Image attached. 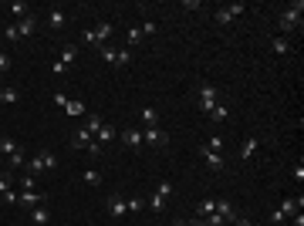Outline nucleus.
<instances>
[{"label":"nucleus","mask_w":304,"mask_h":226,"mask_svg":"<svg viewBox=\"0 0 304 226\" xmlns=\"http://www.w3.org/2000/svg\"><path fill=\"white\" fill-rule=\"evenodd\" d=\"M301 10H304L301 0H298V3H291L287 10H281V14H277V27H281L284 34H291L294 27H301Z\"/></svg>","instance_id":"f257e3e1"},{"label":"nucleus","mask_w":304,"mask_h":226,"mask_svg":"<svg viewBox=\"0 0 304 226\" xmlns=\"http://www.w3.org/2000/svg\"><path fill=\"white\" fill-rule=\"evenodd\" d=\"M217 101H220V91H217L210 81H203V84L196 88V105H200V112H206V115H210Z\"/></svg>","instance_id":"f03ea898"},{"label":"nucleus","mask_w":304,"mask_h":226,"mask_svg":"<svg viewBox=\"0 0 304 226\" xmlns=\"http://www.w3.org/2000/svg\"><path fill=\"white\" fill-rule=\"evenodd\" d=\"M71 145H75V149H84L88 155H101V145H98V139H95L88 129H78L75 135H71Z\"/></svg>","instance_id":"7ed1b4c3"},{"label":"nucleus","mask_w":304,"mask_h":226,"mask_svg":"<svg viewBox=\"0 0 304 226\" xmlns=\"http://www.w3.org/2000/svg\"><path fill=\"white\" fill-rule=\"evenodd\" d=\"M58 165V155L54 152H48V149H41L34 159H31V165H27V172L31 176H37V172H44V169H54Z\"/></svg>","instance_id":"20e7f679"},{"label":"nucleus","mask_w":304,"mask_h":226,"mask_svg":"<svg viewBox=\"0 0 304 226\" xmlns=\"http://www.w3.org/2000/svg\"><path fill=\"white\" fill-rule=\"evenodd\" d=\"M200 155H203V162L213 169V172H223V152H217V149H210V145H200Z\"/></svg>","instance_id":"39448f33"},{"label":"nucleus","mask_w":304,"mask_h":226,"mask_svg":"<svg viewBox=\"0 0 304 226\" xmlns=\"http://www.w3.org/2000/svg\"><path fill=\"white\" fill-rule=\"evenodd\" d=\"M236 17H243V3H227V7L217 10V24L220 27H227L230 20H236Z\"/></svg>","instance_id":"423d86ee"},{"label":"nucleus","mask_w":304,"mask_h":226,"mask_svg":"<svg viewBox=\"0 0 304 226\" xmlns=\"http://www.w3.org/2000/svg\"><path fill=\"white\" fill-rule=\"evenodd\" d=\"M41 199H44V196H41L37 189H20L17 206H20V210H37V206H41Z\"/></svg>","instance_id":"0eeeda50"},{"label":"nucleus","mask_w":304,"mask_h":226,"mask_svg":"<svg viewBox=\"0 0 304 226\" xmlns=\"http://www.w3.org/2000/svg\"><path fill=\"white\" fill-rule=\"evenodd\" d=\"M91 34H95V44H98V48H101V44H108V37H112V34H115V27H112V24H108V20H98V24H95V27H91Z\"/></svg>","instance_id":"6e6552de"},{"label":"nucleus","mask_w":304,"mask_h":226,"mask_svg":"<svg viewBox=\"0 0 304 226\" xmlns=\"http://www.w3.org/2000/svg\"><path fill=\"white\" fill-rule=\"evenodd\" d=\"M213 213H217V216H220L227 226L236 220V210H233V203H230V199H217V210H213Z\"/></svg>","instance_id":"1a4fd4ad"},{"label":"nucleus","mask_w":304,"mask_h":226,"mask_svg":"<svg viewBox=\"0 0 304 226\" xmlns=\"http://www.w3.org/2000/svg\"><path fill=\"white\" fill-rule=\"evenodd\" d=\"M142 142H149V145H166V142H169V135H166L159 125H152V129H146V132H142Z\"/></svg>","instance_id":"9d476101"},{"label":"nucleus","mask_w":304,"mask_h":226,"mask_svg":"<svg viewBox=\"0 0 304 226\" xmlns=\"http://www.w3.org/2000/svg\"><path fill=\"white\" fill-rule=\"evenodd\" d=\"M14 27H17V34H20V37H31V34L37 31V17H34V14H27V17H20Z\"/></svg>","instance_id":"9b49d317"},{"label":"nucleus","mask_w":304,"mask_h":226,"mask_svg":"<svg viewBox=\"0 0 304 226\" xmlns=\"http://www.w3.org/2000/svg\"><path fill=\"white\" fill-rule=\"evenodd\" d=\"M125 213H129V206H125V196H108V216L122 220Z\"/></svg>","instance_id":"f8f14e48"},{"label":"nucleus","mask_w":304,"mask_h":226,"mask_svg":"<svg viewBox=\"0 0 304 226\" xmlns=\"http://www.w3.org/2000/svg\"><path fill=\"white\" fill-rule=\"evenodd\" d=\"M118 139H122L125 145H132V149H139V145H142V132H139V129H122V135H118Z\"/></svg>","instance_id":"ddd939ff"},{"label":"nucleus","mask_w":304,"mask_h":226,"mask_svg":"<svg viewBox=\"0 0 304 226\" xmlns=\"http://www.w3.org/2000/svg\"><path fill=\"white\" fill-rule=\"evenodd\" d=\"M139 122H142L146 129H152V125H159V112H155V105H146V108L139 112Z\"/></svg>","instance_id":"4468645a"},{"label":"nucleus","mask_w":304,"mask_h":226,"mask_svg":"<svg viewBox=\"0 0 304 226\" xmlns=\"http://www.w3.org/2000/svg\"><path fill=\"white\" fill-rule=\"evenodd\" d=\"M301 206H304L301 196H298V199H281V213H284V220L294 216V213H301Z\"/></svg>","instance_id":"2eb2a0df"},{"label":"nucleus","mask_w":304,"mask_h":226,"mask_svg":"<svg viewBox=\"0 0 304 226\" xmlns=\"http://www.w3.org/2000/svg\"><path fill=\"white\" fill-rule=\"evenodd\" d=\"M270 51L281 54V58H287V54H291V41H287V37H270Z\"/></svg>","instance_id":"dca6fc26"},{"label":"nucleus","mask_w":304,"mask_h":226,"mask_svg":"<svg viewBox=\"0 0 304 226\" xmlns=\"http://www.w3.org/2000/svg\"><path fill=\"white\" fill-rule=\"evenodd\" d=\"M210 118H213L217 125H220V122H227V118H230V108L223 105V101H217V105H213V112H210Z\"/></svg>","instance_id":"f3484780"},{"label":"nucleus","mask_w":304,"mask_h":226,"mask_svg":"<svg viewBox=\"0 0 304 226\" xmlns=\"http://www.w3.org/2000/svg\"><path fill=\"white\" fill-rule=\"evenodd\" d=\"M95 139H98V145H108V142L115 139V129H112V125H101V129L95 132Z\"/></svg>","instance_id":"a211bd4d"},{"label":"nucleus","mask_w":304,"mask_h":226,"mask_svg":"<svg viewBox=\"0 0 304 226\" xmlns=\"http://www.w3.org/2000/svg\"><path fill=\"white\" fill-rule=\"evenodd\" d=\"M75 58H78V48H75V44H65V48H61V58H58V61H61V65L68 68V65H71Z\"/></svg>","instance_id":"6ab92c4d"},{"label":"nucleus","mask_w":304,"mask_h":226,"mask_svg":"<svg viewBox=\"0 0 304 226\" xmlns=\"http://www.w3.org/2000/svg\"><path fill=\"white\" fill-rule=\"evenodd\" d=\"M31 220H34V226H44L48 220H51V213H48L44 206H37V210H31Z\"/></svg>","instance_id":"aec40b11"},{"label":"nucleus","mask_w":304,"mask_h":226,"mask_svg":"<svg viewBox=\"0 0 304 226\" xmlns=\"http://www.w3.org/2000/svg\"><path fill=\"white\" fill-rule=\"evenodd\" d=\"M257 145H260V139H247V142L240 145V159H250V155L257 152Z\"/></svg>","instance_id":"412c9836"},{"label":"nucleus","mask_w":304,"mask_h":226,"mask_svg":"<svg viewBox=\"0 0 304 226\" xmlns=\"http://www.w3.org/2000/svg\"><path fill=\"white\" fill-rule=\"evenodd\" d=\"M65 24H68V14H65V10H51V27H54V31H61Z\"/></svg>","instance_id":"4be33fe9"},{"label":"nucleus","mask_w":304,"mask_h":226,"mask_svg":"<svg viewBox=\"0 0 304 226\" xmlns=\"http://www.w3.org/2000/svg\"><path fill=\"white\" fill-rule=\"evenodd\" d=\"M139 41H142V31H139V27H129V31H125V48H135Z\"/></svg>","instance_id":"5701e85b"},{"label":"nucleus","mask_w":304,"mask_h":226,"mask_svg":"<svg viewBox=\"0 0 304 226\" xmlns=\"http://www.w3.org/2000/svg\"><path fill=\"white\" fill-rule=\"evenodd\" d=\"M155 196H159V199H166V203H169V196H172V182H169V179H162V182H159V186H155Z\"/></svg>","instance_id":"b1692460"},{"label":"nucleus","mask_w":304,"mask_h":226,"mask_svg":"<svg viewBox=\"0 0 304 226\" xmlns=\"http://www.w3.org/2000/svg\"><path fill=\"white\" fill-rule=\"evenodd\" d=\"M17 149H20V145H17L10 135H0V152H3V155H10V152H17Z\"/></svg>","instance_id":"393cba45"},{"label":"nucleus","mask_w":304,"mask_h":226,"mask_svg":"<svg viewBox=\"0 0 304 226\" xmlns=\"http://www.w3.org/2000/svg\"><path fill=\"white\" fill-rule=\"evenodd\" d=\"M17 98H20V95H17L14 88H0V105H14Z\"/></svg>","instance_id":"a878e982"},{"label":"nucleus","mask_w":304,"mask_h":226,"mask_svg":"<svg viewBox=\"0 0 304 226\" xmlns=\"http://www.w3.org/2000/svg\"><path fill=\"white\" fill-rule=\"evenodd\" d=\"M146 206H149L152 213H162V210H166V199H159V196H155V193H152L149 199H146Z\"/></svg>","instance_id":"bb28decb"},{"label":"nucleus","mask_w":304,"mask_h":226,"mask_svg":"<svg viewBox=\"0 0 304 226\" xmlns=\"http://www.w3.org/2000/svg\"><path fill=\"white\" fill-rule=\"evenodd\" d=\"M10 14H14V17L20 20V17H27L31 10H27V3H20V0H14V3H10Z\"/></svg>","instance_id":"cd10ccee"},{"label":"nucleus","mask_w":304,"mask_h":226,"mask_svg":"<svg viewBox=\"0 0 304 226\" xmlns=\"http://www.w3.org/2000/svg\"><path fill=\"white\" fill-rule=\"evenodd\" d=\"M196 210H200V220H203V216H210V213L217 210V199H203V203H200Z\"/></svg>","instance_id":"c85d7f7f"},{"label":"nucleus","mask_w":304,"mask_h":226,"mask_svg":"<svg viewBox=\"0 0 304 226\" xmlns=\"http://www.w3.org/2000/svg\"><path fill=\"white\" fill-rule=\"evenodd\" d=\"M101 58H105L108 65H115V58H118V51H115L112 44H101Z\"/></svg>","instance_id":"c756f323"},{"label":"nucleus","mask_w":304,"mask_h":226,"mask_svg":"<svg viewBox=\"0 0 304 226\" xmlns=\"http://www.w3.org/2000/svg\"><path fill=\"white\" fill-rule=\"evenodd\" d=\"M129 61H132V51H129V48H122V51H118V58H115V68H125Z\"/></svg>","instance_id":"7c9ffc66"},{"label":"nucleus","mask_w":304,"mask_h":226,"mask_svg":"<svg viewBox=\"0 0 304 226\" xmlns=\"http://www.w3.org/2000/svg\"><path fill=\"white\" fill-rule=\"evenodd\" d=\"M84 182H88V186H98V182H101V172H98V169H84Z\"/></svg>","instance_id":"2f4dec72"},{"label":"nucleus","mask_w":304,"mask_h":226,"mask_svg":"<svg viewBox=\"0 0 304 226\" xmlns=\"http://www.w3.org/2000/svg\"><path fill=\"white\" fill-rule=\"evenodd\" d=\"M7 159H10V169H20V165H24V149L10 152V155H7Z\"/></svg>","instance_id":"473e14b6"},{"label":"nucleus","mask_w":304,"mask_h":226,"mask_svg":"<svg viewBox=\"0 0 304 226\" xmlns=\"http://www.w3.org/2000/svg\"><path fill=\"white\" fill-rule=\"evenodd\" d=\"M101 125H105V122H101V118H98V115H88V125H84V129H88V132H91V135H95V132H98V129H101Z\"/></svg>","instance_id":"72a5a7b5"},{"label":"nucleus","mask_w":304,"mask_h":226,"mask_svg":"<svg viewBox=\"0 0 304 226\" xmlns=\"http://www.w3.org/2000/svg\"><path fill=\"white\" fill-rule=\"evenodd\" d=\"M125 206H129V213H139V210H146V199H125Z\"/></svg>","instance_id":"f704fd0d"},{"label":"nucleus","mask_w":304,"mask_h":226,"mask_svg":"<svg viewBox=\"0 0 304 226\" xmlns=\"http://www.w3.org/2000/svg\"><path fill=\"white\" fill-rule=\"evenodd\" d=\"M7 189H14V179H10V172H0V196H3Z\"/></svg>","instance_id":"c9c22d12"},{"label":"nucleus","mask_w":304,"mask_h":226,"mask_svg":"<svg viewBox=\"0 0 304 226\" xmlns=\"http://www.w3.org/2000/svg\"><path fill=\"white\" fill-rule=\"evenodd\" d=\"M20 189H37V176H31V172H27V176L20 179Z\"/></svg>","instance_id":"e433bc0d"},{"label":"nucleus","mask_w":304,"mask_h":226,"mask_svg":"<svg viewBox=\"0 0 304 226\" xmlns=\"http://www.w3.org/2000/svg\"><path fill=\"white\" fill-rule=\"evenodd\" d=\"M65 112H68V115H81V112H84V105H81V101H68V105H65Z\"/></svg>","instance_id":"4c0bfd02"},{"label":"nucleus","mask_w":304,"mask_h":226,"mask_svg":"<svg viewBox=\"0 0 304 226\" xmlns=\"http://www.w3.org/2000/svg\"><path fill=\"white\" fill-rule=\"evenodd\" d=\"M7 71H10V54L0 51V75H7Z\"/></svg>","instance_id":"58836bf2"},{"label":"nucleus","mask_w":304,"mask_h":226,"mask_svg":"<svg viewBox=\"0 0 304 226\" xmlns=\"http://www.w3.org/2000/svg\"><path fill=\"white\" fill-rule=\"evenodd\" d=\"M3 37H7V41H20V34H17V27H14V24L3 31Z\"/></svg>","instance_id":"ea45409f"},{"label":"nucleus","mask_w":304,"mask_h":226,"mask_svg":"<svg viewBox=\"0 0 304 226\" xmlns=\"http://www.w3.org/2000/svg\"><path fill=\"white\" fill-rule=\"evenodd\" d=\"M206 145H210V149H217V152H223V139H220V135H213Z\"/></svg>","instance_id":"a19ab883"},{"label":"nucleus","mask_w":304,"mask_h":226,"mask_svg":"<svg viewBox=\"0 0 304 226\" xmlns=\"http://www.w3.org/2000/svg\"><path fill=\"white\" fill-rule=\"evenodd\" d=\"M139 31H142V37H149V34H155V24H152V20H146Z\"/></svg>","instance_id":"79ce46f5"},{"label":"nucleus","mask_w":304,"mask_h":226,"mask_svg":"<svg viewBox=\"0 0 304 226\" xmlns=\"http://www.w3.org/2000/svg\"><path fill=\"white\" fill-rule=\"evenodd\" d=\"M54 105H61V108H65V105H68V95H65V91H58V95H54Z\"/></svg>","instance_id":"37998d69"},{"label":"nucleus","mask_w":304,"mask_h":226,"mask_svg":"<svg viewBox=\"0 0 304 226\" xmlns=\"http://www.w3.org/2000/svg\"><path fill=\"white\" fill-rule=\"evenodd\" d=\"M291 176H294V179H298V182H301V179H304V165H301V162H298V165H294V172H291Z\"/></svg>","instance_id":"c03bdc74"},{"label":"nucleus","mask_w":304,"mask_h":226,"mask_svg":"<svg viewBox=\"0 0 304 226\" xmlns=\"http://www.w3.org/2000/svg\"><path fill=\"white\" fill-rule=\"evenodd\" d=\"M230 226H250V220H247V216H236V220H233Z\"/></svg>","instance_id":"a18cd8bd"},{"label":"nucleus","mask_w":304,"mask_h":226,"mask_svg":"<svg viewBox=\"0 0 304 226\" xmlns=\"http://www.w3.org/2000/svg\"><path fill=\"white\" fill-rule=\"evenodd\" d=\"M189 226H206V223H203V220H193V223H189Z\"/></svg>","instance_id":"49530a36"},{"label":"nucleus","mask_w":304,"mask_h":226,"mask_svg":"<svg viewBox=\"0 0 304 226\" xmlns=\"http://www.w3.org/2000/svg\"><path fill=\"white\" fill-rule=\"evenodd\" d=\"M172 226H186V223H183V220H172Z\"/></svg>","instance_id":"de8ad7c7"},{"label":"nucleus","mask_w":304,"mask_h":226,"mask_svg":"<svg viewBox=\"0 0 304 226\" xmlns=\"http://www.w3.org/2000/svg\"><path fill=\"white\" fill-rule=\"evenodd\" d=\"M0 203H3V196H0Z\"/></svg>","instance_id":"09e8293b"}]
</instances>
